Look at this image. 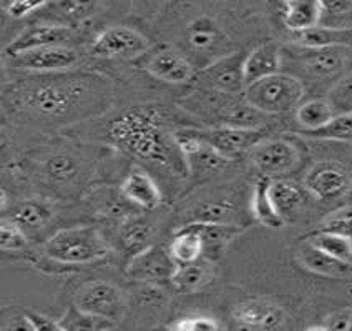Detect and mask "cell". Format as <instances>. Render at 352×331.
Returning <instances> with one entry per match:
<instances>
[{"instance_id": "1", "label": "cell", "mask_w": 352, "mask_h": 331, "mask_svg": "<svg viewBox=\"0 0 352 331\" xmlns=\"http://www.w3.org/2000/svg\"><path fill=\"white\" fill-rule=\"evenodd\" d=\"M108 140L133 157L162 169L175 170L179 165L173 138L168 140L162 130L160 114L151 107L125 110L108 125ZM182 153V151H179Z\"/></svg>"}, {"instance_id": "2", "label": "cell", "mask_w": 352, "mask_h": 331, "mask_svg": "<svg viewBox=\"0 0 352 331\" xmlns=\"http://www.w3.org/2000/svg\"><path fill=\"white\" fill-rule=\"evenodd\" d=\"M100 95L102 94L95 92L88 78H67L40 83L27 90L23 103L27 110L38 117L67 120L85 115L90 107L100 100Z\"/></svg>"}, {"instance_id": "3", "label": "cell", "mask_w": 352, "mask_h": 331, "mask_svg": "<svg viewBox=\"0 0 352 331\" xmlns=\"http://www.w3.org/2000/svg\"><path fill=\"white\" fill-rule=\"evenodd\" d=\"M43 253L63 265H87L105 258L110 248L94 226H72L50 237L43 245Z\"/></svg>"}, {"instance_id": "4", "label": "cell", "mask_w": 352, "mask_h": 331, "mask_svg": "<svg viewBox=\"0 0 352 331\" xmlns=\"http://www.w3.org/2000/svg\"><path fill=\"white\" fill-rule=\"evenodd\" d=\"M304 92V83L298 77L278 72L248 85L243 97L256 110L276 115L286 114L301 105Z\"/></svg>"}, {"instance_id": "5", "label": "cell", "mask_w": 352, "mask_h": 331, "mask_svg": "<svg viewBox=\"0 0 352 331\" xmlns=\"http://www.w3.org/2000/svg\"><path fill=\"white\" fill-rule=\"evenodd\" d=\"M75 306L91 317L115 323L125 313V297L123 291L111 283L91 281L77 291Z\"/></svg>"}, {"instance_id": "6", "label": "cell", "mask_w": 352, "mask_h": 331, "mask_svg": "<svg viewBox=\"0 0 352 331\" xmlns=\"http://www.w3.org/2000/svg\"><path fill=\"white\" fill-rule=\"evenodd\" d=\"M146 49V39L137 30L128 27H110L95 39L90 52L95 57L135 58L145 54Z\"/></svg>"}, {"instance_id": "7", "label": "cell", "mask_w": 352, "mask_h": 331, "mask_svg": "<svg viewBox=\"0 0 352 331\" xmlns=\"http://www.w3.org/2000/svg\"><path fill=\"white\" fill-rule=\"evenodd\" d=\"M352 178L341 163L321 162L307 171L304 178V189L319 200H336L347 193Z\"/></svg>"}, {"instance_id": "8", "label": "cell", "mask_w": 352, "mask_h": 331, "mask_svg": "<svg viewBox=\"0 0 352 331\" xmlns=\"http://www.w3.org/2000/svg\"><path fill=\"white\" fill-rule=\"evenodd\" d=\"M245 58L246 54H228L210 63L203 70V81L208 89L226 95L245 94Z\"/></svg>"}, {"instance_id": "9", "label": "cell", "mask_w": 352, "mask_h": 331, "mask_svg": "<svg viewBox=\"0 0 352 331\" xmlns=\"http://www.w3.org/2000/svg\"><path fill=\"white\" fill-rule=\"evenodd\" d=\"M251 162L263 177H278L287 173L299 163V151L286 140H263L253 147Z\"/></svg>"}, {"instance_id": "10", "label": "cell", "mask_w": 352, "mask_h": 331, "mask_svg": "<svg viewBox=\"0 0 352 331\" xmlns=\"http://www.w3.org/2000/svg\"><path fill=\"white\" fill-rule=\"evenodd\" d=\"M205 140L219 153L233 160L238 155L250 151L259 142L264 140L266 134L263 129H245V127L219 125L214 129L201 130Z\"/></svg>"}, {"instance_id": "11", "label": "cell", "mask_w": 352, "mask_h": 331, "mask_svg": "<svg viewBox=\"0 0 352 331\" xmlns=\"http://www.w3.org/2000/svg\"><path fill=\"white\" fill-rule=\"evenodd\" d=\"M176 263L171 258L170 251H165L162 246H146L145 250L133 255L128 265V277L137 281L145 283H165L170 281Z\"/></svg>"}, {"instance_id": "12", "label": "cell", "mask_w": 352, "mask_h": 331, "mask_svg": "<svg viewBox=\"0 0 352 331\" xmlns=\"http://www.w3.org/2000/svg\"><path fill=\"white\" fill-rule=\"evenodd\" d=\"M344 47H324V49H307L301 47V54L296 57L302 74L311 81H333L346 67Z\"/></svg>"}, {"instance_id": "13", "label": "cell", "mask_w": 352, "mask_h": 331, "mask_svg": "<svg viewBox=\"0 0 352 331\" xmlns=\"http://www.w3.org/2000/svg\"><path fill=\"white\" fill-rule=\"evenodd\" d=\"M77 54L63 45H49L23 52L10 58V65L15 69L30 72H58L75 65Z\"/></svg>"}, {"instance_id": "14", "label": "cell", "mask_w": 352, "mask_h": 331, "mask_svg": "<svg viewBox=\"0 0 352 331\" xmlns=\"http://www.w3.org/2000/svg\"><path fill=\"white\" fill-rule=\"evenodd\" d=\"M233 318L246 330H276L284 323V311L264 300H248L234 306Z\"/></svg>"}, {"instance_id": "15", "label": "cell", "mask_w": 352, "mask_h": 331, "mask_svg": "<svg viewBox=\"0 0 352 331\" xmlns=\"http://www.w3.org/2000/svg\"><path fill=\"white\" fill-rule=\"evenodd\" d=\"M186 45L193 54L213 57L226 49L228 39L219 25L210 17L196 19L186 27Z\"/></svg>"}, {"instance_id": "16", "label": "cell", "mask_w": 352, "mask_h": 331, "mask_svg": "<svg viewBox=\"0 0 352 331\" xmlns=\"http://www.w3.org/2000/svg\"><path fill=\"white\" fill-rule=\"evenodd\" d=\"M70 37V29L62 25H34L23 30L19 37H15L6 49L9 58L23 52L40 49L49 45H63Z\"/></svg>"}, {"instance_id": "17", "label": "cell", "mask_w": 352, "mask_h": 331, "mask_svg": "<svg viewBox=\"0 0 352 331\" xmlns=\"http://www.w3.org/2000/svg\"><path fill=\"white\" fill-rule=\"evenodd\" d=\"M145 69L158 81L176 85L186 83L193 77V65L173 50H160L151 55L145 63Z\"/></svg>"}, {"instance_id": "18", "label": "cell", "mask_w": 352, "mask_h": 331, "mask_svg": "<svg viewBox=\"0 0 352 331\" xmlns=\"http://www.w3.org/2000/svg\"><path fill=\"white\" fill-rule=\"evenodd\" d=\"M281 72V50L276 43H263L245 58V83H251Z\"/></svg>"}, {"instance_id": "19", "label": "cell", "mask_w": 352, "mask_h": 331, "mask_svg": "<svg viewBox=\"0 0 352 331\" xmlns=\"http://www.w3.org/2000/svg\"><path fill=\"white\" fill-rule=\"evenodd\" d=\"M122 195L128 202L145 210H155L162 203V191L150 175L142 170L131 171L122 183Z\"/></svg>"}, {"instance_id": "20", "label": "cell", "mask_w": 352, "mask_h": 331, "mask_svg": "<svg viewBox=\"0 0 352 331\" xmlns=\"http://www.w3.org/2000/svg\"><path fill=\"white\" fill-rule=\"evenodd\" d=\"M299 260H301L304 268L313 271L316 275H321V277L347 278L352 275V263L331 257L326 251L316 248L307 242L299 251Z\"/></svg>"}, {"instance_id": "21", "label": "cell", "mask_w": 352, "mask_h": 331, "mask_svg": "<svg viewBox=\"0 0 352 331\" xmlns=\"http://www.w3.org/2000/svg\"><path fill=\"white\" fill-rule=\"evenodd\" d=\"M213 278V268H211L210 260L199 258V260L191 263H182L176 265L173 275H171L170 283L176 291L182 293H193L196 290H201Z\"/></svg>"}, {"instance_id": "22", "label": "cell", "mask_w": 352, "mask_h": 331, "mask_svg": "<svg viewBox=\"0 0 352 331\" xmlns=\"http://www.w3.org/2000/svg\"><path fill=\"white\" fill-rule=\"evenodd\" d=\"M168 251H170L176 265L191 263L199 260V258H205V242H203L201 233L193 223H188L176 231Z\"/></svg>"}, {"instance_id": "23", "label": "cell", "mask_w": 352, "mask_h": 331, "mask_svg": "<svg viewBox=\"0 0 352 331\" xmlns=\"http://www.w3.org/2000/svg\"><path fill=\"white\" fill-rule=\"evenodd\" d=\"M271 182L273 178L270 177H261L256 182L253 197H251V210H253L256 220L261 225L267 228H281L284 218L276 209L273 197H271Z\"/></svg>"}, {"instance_id": "24", "label": "cell", "mask_w": 352, "mask_h": 331, "mask_svg": "<svg viewBox=\"0 0 352 331\" xmlns=\"http://www.w3.org/2000/svg\"><path fill=\"white\" fill-rule=\"evenodd\" d=\"M294 41L299 47L307 49H324V47H351L352 29L339 27H319L302 32H294Z\"/></svg>"}, {"instance_id": "25", "label": "cell", "mask_w": 352, "mask_h": 331, "mask_svg": "<svg viewBox=\"0 0 352 331\" xmlns=\"http://www.w3.org/2000/svg\"><path fill=\"white\" fill-rule=\"evenodd\" d=\"M286 7L284 23L293 34L313 29L321 21L322 7L319 0H296Z\"/></svg>"}, {"instance_id": "26", "label": "cell", "mask_w": 352, "mask_h": 331, "mask_svg": "<svg viewBox=\"0 0 352 331\" xmlns=\"http://www.w3.org/2000/svg\"><path fill=\"white\" fill-rule=\"evenodd\" d=\"M334 110L326 98H316L306 103H301L296 110V120L302 127L304 131H313L321 129L333 120Z\"/></svg>"}, {"instance_id": "27", "label": "cell", "mask_w": 352, "mask_h": 331, "mask_svg": "<svg viewBox=\"0 0 352 331\" xmlns=\"http://www.w3.org/2000/svg\"><path fill=\"white\" fill-rule=\"evenodd\" d=\"M307 243H311L316 248L326 251L331 257L352 263V237L334 233V231L319 230L313 237L307 238Z\"/></svg>"}, {"instance_id": "28", "label": "cell", "mask_w": 352, "mask_h": 331, "mask_svg": "<svg viewBox=\"0 0 352 331\" xmlns=\"http://www.w3.org/2000/svg\"><path fill=\"white\" fill-rule=\"evenodd\" d=\"M271 197L276 209L279 210V213H291L298 209L299 205H302L304 195L302 190L298 189L294 183L284 182V180H273L271 182Z\"/></svg>"}, {"instance_id": "29", "label": "cell", "mask_w": 352, "mask_h": 331, "mask_svg": "<svg viewBox=\"0 0 352 331\" xmlns=\"http://www.w3.org/2000/svg\"><path fill=\"white\" fill-rule=\"evenodd\" d=\"M233 215L230 202H205L199 203L190 213V223H228Z\"/></svg>"}, {"instance_id": "30", "label": "cell", "mask_w": 352, "mask_h": 331, "mask_svg": "<svg viewBox=\"0 0 352 331\" xmlns=\"http://www.w3.org/2000/svg\"><path fill=\"white\" fill-rule=\"evenodd\" d=\"M319 140H352V114H338L321 129L304 131Z\"/></svg>"}, {"instance_id": "31", "label": "cell", "mask_w": 352, "mask_h": 331, "mask_svg": "<svg viewBox=\"0 0 352 331\" xmlns=\"http://www.w3.org/2000/svg\"><path fill=\"white\" fill-rule=\"evenodd\" d=\"M80 169L78 158L69 151H57L47 160L45 170L50 178L57 182H69L77 177Z\"/></svg>"}, {"instance_id": "32", "label": "cell", "mask_w": 352, "mask_h": 331, "mask_svg": "<svg viewBox=\"0 0 352 331\" xmlns=\"http://www.w3.org/2000/svg\"><path fill=\"white\" fill-rule=\"evenodd\" d=\"M151 225L143 220H131L122 228V242L126 250L138 253V251L145 250L148 243L151 240Z\"/></svg>"}, {"instance_id": "33", "label": "cell", "mask_w": 352, "mask_h": 331, "mask_svg": "<svg viewBox=\"0 0 352 331\" xmlns=\"http://www.w3.org/2000/svg\"><path fill=\"white\" fill-rule=\"evenodd\" d=\"M15 222L19 225L27 226V228H40L42 225H45L47 220L50 218V210L47 209L43 203L40 202H23L20 203L19 209L14 213Z\"/></svg>"}, {"instance_id": "34", "label": "cell", "mask_w": 352, "mask_h": 331, "mask_svg": "<svg viewBox=\"0 0 352 331\" xmlns=\"http://www.w3.org/2000/svg\"><path fill=\"white\" fill-rule=\"evenodd\" d=\"M326 100L331 103L334 114H352V74L334 83Z\"/></svg>"}, {"instance_id": "35", "label": "cell", "mask_w": 352, "mask_h": 331, "mask_svg": "<svg viewBox=\"0 0 352 331\" xmlns=\"http://www.w3.org/2000/svg\"><path fill=\"white\" fill-rule=\"evenodd\" d=\"M27 245V237L23 226L19 225L14 218L2 220L0 225V248L2 251H17Z\"/></svg>"}, {"instance_id": "36", "label": "cell", "mask_w": 352, "mask_h": 331, "mask_svg": "<svg viewBox=\"0 0 352 331\" xmlns=\"http://www.w3.org/2000/svg\"><path fill=\"white\" fill-rule=\"evenodd\" d=\"M188 162L193 163V165H196L203 171H214L228 165V163L231 162V158H228L223 153H219L218 150L213 149V147L206 142V145L203 147L198 153H195L193 157L188 158Z\"/></svg>"}, {"instance_id": "37", "label": "cell", "mask_w": 352, "mask_h": 331, "mask_svg": "<svg viewBox=\"0 0 352 331\" xmlns=\"http://www.w3.org/2000/svg\"><path fill=\"white\" fill-rule=\"evenodd\" d=\"M319 230L334 231V233L352 237V206H344L327 215L319 225Z\"/></svg>"}, {"instance_id": "38", "label": "cell", "mask_w": 352, "mask_h": 331, "mask_svg": "<svg viewBox=\"0 0 352 331\" xmlns=\"http://www.w3.org/2000/svg\"><path fill=\"white\" fill-rule=\"evenodd\" d=\"M170 328L173 330H185V331H216V330H221V325L216 323L214 318L210 317H186L182 318L176 325H171Z\"/></svg>"}, {"instance_id": "39", "label": "cell", "mask_w": 352, "mask_h": 331, "mask_svg": "<svg viewBox=\"0 0 352 331\" xmlns=\"http://www.w3.org/2000/svg\"><path fill=\"white\" fill-rule=\"evenodd\" d=\"M97 7V0H67L63 3V10L74 21H85L95 12Z\"/></svg>"}, {"instance_id": "40", "label": "cell", "mask_w": 352, "mask_h": 331, "mask_svg": "<svg viewBox=\"0 0 352 331\" xmlns=\"http://www.w3.org/2000/svg\"><path fill=\"white\" fill-rule=\"evenodd\" d=\"M49 0H12L7 7V14L12 19H23L30 15L32 12L42 9Z\"/></svg>"}, {"instance_id": "41", "label": "cell", "mask_w": 352, "mask_h": 331, "mask_svg": "<svg viewBox=\"0 0 352 331\" xmlns=\"http://www.w3.org/2000/svg\"><path fill=\"white\" fill-rule=\"evenodd\" d=\"M326 331H347L352 330V308H342L334 311L333 314L326 318L324 323Z\"/></svg>"}, {"instance_id": "42", "label": "cell", "mask_w": 352, "mask_h": 331, "mask_svg": "<svg viewBox=\"0 0 352 331\" xmlns=\"http://www.w3.org/2000/svg\"><path fill=\"white\" fill-rule=\"evenodd\" d=\"M27 323H29L30 331H62V325L60 323L52 321L50 318L42 317V314L30 313L25 317Z\"/></svg>"}, {"instance_id": "43", "label": "cell", "mask_w": 352, "mask_h": 331, "mask_svg": "<svg viewBox=\"0 0 352 331\" xmlns=\"http://www.w3.org/2000/svg\"><path fill=\"white\" fill-rule=\"evenodd\" d=\"M322 12L331 15H342L352 10V0H319Z\"/></svg>"}, {"instance_id": "44", "label": "cell", "mask_w": 352, "mask_h": 331, "mask_svg": "<svg viewBox=\"0 0 352 331\" xmlns=\"http://www.w3.org/2000/svg\"><path fill=\"white\" fill-rule=\"evenodd\" d=\"M284 3H286V6H289V3H293V2H296V0H283Z\"/></svg>"}]
</instances>
